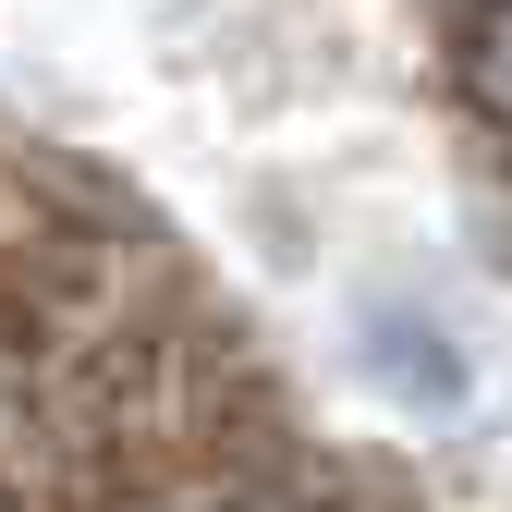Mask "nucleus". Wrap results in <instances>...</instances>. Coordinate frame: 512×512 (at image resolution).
Here are the masks:
<instances>
[{
    "label": "nucleus",
    "mask_w": 512,
    "mask_h": 512,
    "mask_svg": "<svg viewBox=\"0 0 512 512\" xmlns=\"http://www.w3.org/2000/svg\"><path fill=\"white\" fill-rule=\"evenodd\" d=\"M354 342H366L378 391H391L403 415H464V403H476V342H464L427 293H378V305L354 317Z\"/></svg>",
    "instance_id": "f257e3e1"
},
{
    "label": "nucleus",
    "mask_w": 512,
    "mask_h": 512,
    "mask_svg": "<svg viewBox=\"0 0 512 512\" xmlns=\"http://www.w3.org/2000/svg\"><path fill=\"white\" fill-rule=\"evenodd\" d=\"M464 74H476V110L512 135V0H488V13H476V49H464Z\"/></svg>",
    "instance_id": "f03ea898"
}]
</instances>
